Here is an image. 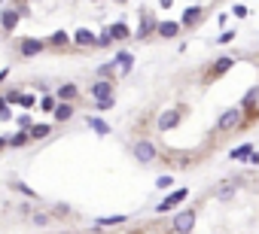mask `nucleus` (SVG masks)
<instances>
[{
	"label": "nucleus",
	"mask_w": 259,
	"mask_h": 234,
	"mask_svg": "<svg viewBox=\"0 0 259 234\" xmlns=\"http://www.w3.org/2000/svg\"><path fill=\"white\" fill-rule=\"evenodd\" d=\"M28 134H31V140H46V137L52 134V125H46V122H34V128H31Z\"/></svg>",
	"instance_id": "nucleus-20"
},
{
	"label": "nucleus",
	"mask_w": 259,
	"mask_h": 234,
	"mask_svg": "<svg viewBox=\"0 0 259 234\" xmlns=\"http://www.w3.org/2000/svg\"><path fill=\"white\" fill-rule=\"evenodd\" d=\"M19 94H22V92H10V94H7V104H19Z\"/></svg>",
	"instance_id": "nucleus-39"
},
{
	"label": "nucleus",
	"mask_w": 259,
	"mask_h": 234,
	"mask_svg": "<svg viewBox=\"0 0 259 234\" xmlns=\"http://www.w3.org/2000/svg\"><path fill=\"white\" fill-rule=\"evenodd\" d=\"M116 4H128V0H116Z\"/></svg>",
	"instance_id": "nucleus-45"
},
{
	"label": "nucleus",
	"mask_w": 259,
	"mask_h": 234,
	"mask_svg": "<svg viewBox=\"0 0 259 234\" xmlns=\"http://www.w3.org/2000/svg\"><path fill=\"white\" fill-rule=\"evenodd\" d=\"M177 34H180V22H159L156 28V36H162V40H174Z\"/></svg>",
	"instance_id": "nucleus-16"
},
{
	"label": "nucleus",
	"mask_w": 259,
	"mask_h": 234,
	"mask_svg": "<svg viewBox=\"0 0 259 234\" xmlns=\"http://www.w3.org/2000/svg\"><path fill=\"white\" fill-rule=\"evenodd\" d=\"M55 106H58V98L55 94H43L40 98V110L43 112H55Z\"/></svg>",
	"instance_id": "nucleus-24"
},
{
	"label": "nucleus",
	"mask_w": 259,
	"mask_h": 234,
	"mask_svg": "<svg viewBox=\"0 0 259 234\" xmlns=\"http://www.w3.org/2000/svg\"><path fill=\"white\" fill-rule=\"evenodd\" d=\"M134 158H137L140 164H153V162L159 158L156 143H153V140H137V143H134Z\"/></svg>",
	"instance_id": "nucleus-4"
},
{
	"label": "nucleus",
	"mask_w": 259,
	"mask_h": 234,
	"mask_svg": "<svg viewBox=\"0 0 259 234\" xmlns=\"http://www.w3.org/2000/svg\"><path fill=\"white\" fill-rule=\"evenodd\" d=\"M31 222L43 228V225H49V216H46V213H31Z\"/></svg>",
	"instance_id": "nucleus-35"
},
{
	"label": "nucleus",
	"mask_w": 259,
	"mask_h": 234,
	"mask_svg": "<svg viewBox=\"0 0 259 234\" xmlns=\"http://www.w3.org/2000/svg\"><path fill=\"white\" fill-rule=\"evenodd\" d=\"M247 162H250V164H259V152H256V149L250 152V158H247Z\"/></svg>",
	"instance_id": "nucleus-40"
},
{
	"label": "nucleus",
	"mask_w": 259,
	"mask_h": 234,
	"mask_svg": "<svg viewBox=\"0 0 259 234\" xmlns=\"http://www.w3.org/2000/svg\"><path fill=\"white\" fill-rule=\"evenodd\" d=\"M46 49V40H40V36H25V40L19 43V55L22 58H34V55H40Z\"/></svg>",
	"instance_id": "nucleus-7"
},
{
	"label": "nucleus",
	"mask_w": 259,
	"mask_h": 234,
	"mask_svg": "<svg viewBox=\"0 0 259 234\" xmlns=\"http://www.w3.org/2000/svg\"><path fill=\"white\" fill-rule=\"evenodd\" d=\"M116 106V98H104V100H95V112H110Z\"/></svg>",
	"instance_id": "nucleus-28"
},
{
	"label": "nucleus",
	"mask_w": 259,
	"mask_h": 234,
	"mask_svg": "<svg viewBox=\"0 0 259 234\" xmlns=\"http://www.w3.org/2000/svg\"><path fill=\"white\" fill-rule=\"evenodd\" d=\"M73 112H77V106L73 104H64V100H58V106H55V122H70L73 119Z\"/></svg>",
	"instance_id": "nucleus-17"
},
{
	"label": "nucleus",
	"mask_w": 259,
	"mask_h": 234,
	"mask_svg": "<svg viewBox=\"0 0 259 234\" xmlns=\"http://www.w3.org/2000/svg\"><path fill=\"white\" fill-rule=\"evenodd\" d=\"M67 213H70L67 204H55V216H67Z\"/></svg>",
	"instance_id": "nucleus-37"
},
{
	"label": "nucleus",
	"mask_w": 259,
	"mask_h": 234,
	"mask_svg": "<svg viewBox=\"0 0 259 234\" xmlns=\"http://www.w3.org/2000/svg\"><path fill=\"white\" fill-rule=\"evenodd\" d=\"M186 198H189V188H171L165 198H162V204L156 207V213H171L177 204H183Z\"/></svg>",
	"instance_id": "nucleus-6"
},
{
	"label": "nucleus",
	"mask_w": 259,
	"mask_h": 234,
	"mask_svg": "<svg viewBox=\"0 0 259 234\" xmlns=\"http://www.w3.org/2000/svg\"><path fill=\"white\" fill-rule=\"evenodd\" d=\"M95 4H104V0H95Z\"/></svg>",
	"instance_id": "nucleus-46"
},
{
	"label": "nucleus",
	"mask_w": 259,
	"mask_h": 234,
	"mask_svg": "<svg viewBox=\"0 0 259 234\" xmlns=\"http://www.w3.org/2000/svg\"><path fill=\"white\" fill-rule=\"evenodd\" d=\"M86 125H89V128L98 134V137H107V134H110V125L101 119V116H89V119H86Z\"/></svg>",
	"instance_id": "nucleus-18"
},
{
	"label": "nucleus",
	"mask_w": 259,
	"mask_h": 234,
	"mask_svg": "<svg viewBox=\"0 0 259 234\" xmlns=\"http://www.w3.org/2000/svg\"><path fill=\"white\" fill-rule=\"evenodd\" d=\"M110 34H113V40H128V36H134L125 22H113V24H110Z\"/></svg>",
	"instance_id": "nucleus-19"
},
{
	"label": "nucleus",
	"mask_w": 259,
	"mask_h": 234,
	"mask_svg": "<svg viewBox=\"0 0 259 234\" xmlns=\"http://www.w3.org/2000/svg\"><path fill=\"white\" fill-rule=\"evenodd\" d=\"M235 36H238L235 30H223V34H219V36H216V43H219V46H229V43L235 40Z\"/></svg>",
	"instance_id": "nucleus-32"
},
{
	"label": "nucleus",
	"mask_w": 259,
	"mask_h": 234,
	"mask_svg": "<svg viewBox=\"0 0 259 234\" xmlns=\"http://www.w3.org/2000/svg\"><path fill=\"white\" fill-rule=\"evenodd\" d=\"M119 70H116V61H107V64H101L98 67V80H113Z\"/></svg>",
	"instance_id": "nucleus-23"
},
{
	"label": "nucleus",
	"mask_w": 259,
	"mask_h": 234,
	"mask_svg": "<svg viewBox=\"0 0 259 234\" xmlns=\"http://www.w3.org/2000/svg\"><path fill=\"white\" fill-rule=\"evenodd\" d=\"M256 98H259V86H253V88L244 94V100H241V110H250V106L256 104Z\"/></svg>",
	"instance_id": "nucleus-26"
},
{
	"label": "nucleus",
	"mask_w": 259,
	"mask_h": 234,
	"mask_svg": "<svg viewBox=\"0 0 259 234\" xmlns=\"http://www.w3.org/2000/svg\"><path fill=\"white\" fill-rule=\"evenodd\" d=\"M55 98H58V100H64V104H73V100L80 98V88L73 86V82H64V86H58V88H55Z\"/></svg>",
	"instance_id": "nucleus-14"
},
{
	"label": "nucleus",
	"mask_w": 259,
	"mask_h": 234,
	"mask_svg": "<svg viewBox=\"0 0 259 234\" xmlns=\"http://www.w3.org/2000/svg\"><path fill=\"white\" fill-rule=\"evenodd\" d=\"M13 188H19V192H22V194H28V198H37V192H34V188H31V186H25V182H22V180H13Z\"/></svg>",
	"instance_id": "nucleus-31"
},
{
	"label": "nucleus",
	"mask_w": 259,
	"mask_h": 234,
	"mask_svg": "<svg viewBox=\"0 0 259 234\" xmlns=\"http://www.w3.org/2000/svg\"><path fill=\"white\" fill-rule=\"evenodd\" d=\"M110 43H113V34H110V28H104V30L98 34V43H95V46H98V49H107Z\"/></svg>",
	"instance_id": "nucleus-29"
},
{
	"label": "nucleus",
	"mask_w": 259,
	"mask_h": 234,
	"mask_svg": "<svg viewBox=\"0 0 259 234\" xmlns=\"http://www.w3.org/2000/svg\"><path fill=\"white\" fill-rule=\"evenodd\" d=\"M7 143H10V149H22V146L31 143V134L28 131H16L13 137H7Z\"/></svg>",
	"instance_id": "nucleus-22"
},
{
	"label": "nucleus",
	"mask_w": 259,
	"mask_h": 234,
	"mask_svg": "<svg viewBox=\"0 0 259 234\" xmlns=\"http://www.w3.org/2000/svg\"><path fill=\"white\" fill-rule=\"evenodd\" d=\"M7 106H10V104H7V98H0V110H7Z\"/></svg>",
	"instance_id": "nucleus-44"
},
{
	"label": "nucleus",
	"mask_w": 259,
	"mask_h": 234,
	"mask_svg": "<svg viewBox=\"0 0 259 234\" xmlns=\"http://www.w3.org/2000/svg\"><path fill=\"white\" fill-rule=\"evenodd\" d=\"M95 43H98V34H92L89 28H80L73 34V46H80V49H92Z\"/></svg>",
	"instance_id": "nucleus-12"
},
{
	"label": "nucleus",
	"mask_w": 259,
	"mask_h": 234,
	"mask_svg": "<svg viewBox=\"0 0 259 234\" xmlns=\"http://www.w3.org/2000/svg\"><path fill=\"white\" fill-rule=\"evenodd\" d=\"M232 67H235V58H232V55L216 58V61H213V67L207 70V80H219V76H223V73H229Z\"/></svg>",
	"instance_id": "nucleus-11"
},
{
	"label": "nucleus",
	"mask_w": 259,
	"mask_h": 234,
	"mask_svg": "<svg viewBox=\"0 0 259 234\" xmlns=\"http://www.w3.org/2000/svg\"><path fill=\"white\" fill-rule=\"evenodd\" d=\"M7 76H10V70L4 67V70H0V82H4V80H7Z\"/></svg>",
	"instance_id": "nucleus-42"
},
{
	"label": "nucleus",
	"mask_w": 259,
	"mask_h": 234,
	"mask_svg": "<svg viewBox=\"0 0 259 234\" xmlns=\"http://www.w3.org/2000/svg\"><path fill=\"white\" fill-rule=\"evenodd\" d=\"M156 28H159V18L150 12V10H140V24H137V40H150V36L156 34Z\"/></svg>",
	"instance_id": "nucleus-5"
},
{
	"label": "nucleus",
	"mask_w": 259,
	"mask_h": 234,
	"mask_svg": "<svg viewBox=\"0 0 259 234\" xmlns=\"http://www.w3.org/2000/svg\"><path fill=\"white\" fill-rule=\"evenodd\" d=\"M19 22H22V12L16 6H7L4 12H0V28H4V34H13L19 28Z\"/></svg>",
	"instance_id": "nucleus-10"
},
{
	"label": "nucleus",
	"mask_w": 259,
	"mask_h": 234,
	"mask_svg": "<svg viewBox=\"0 0 259 234\" xmlns=\"http://www.w3.org/2000/svg\"><path fill=\"white\" fill-rule=\"evenodd\" d=\"M125 222V216H104V219H98V225H122Z\"/></svg>",
	"instance_id": "nucleus-33"
},
{
	"label": "nucleus",
	"mask_w": 259,
	"mask_h": 234,
	"mask_svg": "<svg viewBox=\"0 0 259 234\" xmlns=\"http://www.w3.org/2000/svg\"><path fill=\"white\" fill-rule=\"evenodd\" d=\"M232 12H235V18H247V16H250V10H247L244 4H235V6H232Z\"/></svg>",
	"instance_id": "nucleus-36"
},
{
	"label": "nucleus",
	"mask_w": 259,
	"mask_h": 234,
	"mask_svg": "<svg viewBox=\"0 0 259 234\" xmlns=\"http://www.w3.org/2000/svg\"><path fill=\"white\" fill-rule=\"evenodd\" d=\"M201 22H204V10L201 6H186V10H183V16H180V28H186V30L198 28Z\"/></svg>",
	"instance_id": "nucleus-8"
},
{
	"label": "nucleus",
	"mask_w": 259,
	"mask_h": 234,
	"mask_svg": "<svg viewBox=\"0 0 259 234\" xmlns=\"http://www.w3.org/2000/svg\"><path fill=\"white\" fill-rule=\"evenodd\" d=\"M70 43H73V34H67V30H55L46 40V46H52V49H67Z\"/></svg>",
	"instance_id": "nucleus-13"
},
{
	"label": "nucleus",
	"mask_w": 259,
	"mask_h": 234,
	"mask_svg": "<svg viewBox=\"0 0 259 234\" xmlns=\"http://www.w3.org/2000/svg\"><path fill=\"white\" fill-rule=\"evenodd\" d=\"M156 188H159V192H171V188H174V176H171V174H162V176L156 180Z\"/></svg>",
	"instance_id": "nucleus-27"
},
{
	"label": "nucleus",
	"mask_w": 259,
	"mask_h": 234,
	"mask_svg": "<svg viewBox=\"0 0 259 234\" xmlns=\"http://www.w3.org/2000/svg\"><path fill=\"white\" fill-rule=\"evenodd\" d=\"M159 6H162V10H171V6H174V0H159Z\"/></svg>",
	"instance_id": "nucleus-41"
},
{
	"label": "nucleus",
	"mask_w": 259,
	"mask_h": 234,
	"mask_svg": "<svg viewBox=\"0 0 259 234\" xmlns=\"http://www.w3.org/2000/svg\"><path fill=\"white\" fill-rule=\"evenodd\" d=\"M183 116H186V110H183V106L162 110V112H159V119H156V128H159L162 134H168V131H174V128L183 122Z\"/></svg>",
	"instance_id": "nucleus-2"
},
{
	"label": "nucleus",
	"mask_w": 259,
	"mask_h": 234,
	"mask_svg": "<svg viewBox=\"0 0 259 234\" xmlns=\"http://www.w3.org/2000/svg\"><path fill=\"white\" fill-rule=\"evenodd\" d=\"M113 61H116V70H119L122 76H125V73H131V67H134V55H131V52H125V49H122V52H116V55H113Z\"/></svg>",
	"instance_id": "nucleus-15"
},
{
	"label": "nucleus",
	"mask_w": 259,
	"mask_h": 234,
	"mask_svg": "<svg viewBox=\"0 0 259 234\" xmlns=\"http://www.w3.org/2000/svg\"><path fill=\"white\" fill-rule=\"evenodd\" d=\"M10 119H13V110H10V106L0 110V122H10Z\"/></svg>",
	"instance_id": "nucleus-38"
},
{
	"label": "nucleus",
	"mask_w": 259,
	"mask_h": 234,
	"mask_svg": "<svg viewBox=\"0 0 259 234\" xmlns=\"http://www.w3.org/2000/svg\"><path fill=\"white\" fill-rule=\"evenodd\" d=\"M89 94H92V100H104V98H116V86H113V80H98L92 88H89Z\"/></svg>",
	"instance_id": "nucleus-9"
},
{
	"label": "nucleus",
	"mask_w": 259,
	"mask_h": 234,
	"mask_svg": "<svg viewBox=\"0 0 259 234\" xmlns=\"http://www.w3.org/2000/svg\"><path fill=\"white\" fill-rule=\"evenodd\" d=\"M250 152H253V143H241L238 149L229 152V158H232V162H247V158H250Z\"/></svg>",
	"instance_id": "nucleus-21"
},
{
	"label": "nucleus",
	"mask_w": 259,
	"mask_h": 234,
	"mask_svg": "<svg viewBox=\"0 0 259 234\" xmlns=\"http://www.w3.org/2000/svg\"><path fill=\"white\" fill-rule=\"evenodd\" d=\"M7 146H10V143H7V137H0V152H4Z\"/></svg>",
	"instance_id": "nucleus-43"
},
{
	"label": "nucleus",
	"mask_w": 259,
	"mask_h": 234,
	"mask_svg": "<svg viewBox=\"0 0 259 234\" xmlns=\"http://www.w3.org/2000/svg\"><path fill=\"white\" fill-rule=\"evenodd\" d=\"M241 122H244V110H241V106H229V110L219 112V119H216V131H219V134H229V131H235Z\"/></svg>",
	"instance_id": "nucleus-1"
},
{
	"label": "nucleus",
	"mask_w": 259,
	"mask_h": 234,
	"mask_svg": "<svg viewBox=\"0 0 259 234\" xmlns=\"http://www.w3.org/2000/svg\"><path fill=\"white\" fill-rule=\"evenodd\" d=\"M19 104H22L25 110H31V106L37 104V98H34V94H25V92H22V94H19Z\"/></svg>",
	"instance_id": "nucleus-34"
},
{
	"label": "nucleus",
	"mask_w": 259,
	"mask_h": 234,
	"mask_svg": "<svg viewBox=\"0 0 259 234\" xmlns=\"http://www.w3.org/2000/svg\"><path fill=\"white\" fill-rule=\"evenodd\" d=\"M16 125H19V131H31V128H34V119H31L28 112H22L19 119H16Z\"/></svg>",
	"instance_id": "nucleus-30"
},
{
	"label": "nucleus",
	"mask_w": 259,
	"mask_h": 234,
	"mask_svg": "<svg viewBox=\"0 0 259 234\" xmlns=\"http://www.w3.org/2000/svg\"><path fill=\"white\" fill-rule=\"evenodd\" d=\"M216 198H219V201H229V198H235V182L219 186V188H216Z\"/></svg>",
	"instance_id": "nucleus-25"
},
{
	"label": "nucleus",
	"mask_w": 259,
	"mask_h": 234,
	"mask_svg": "<svg viewBox=\"0 0 259 234\" xmlns=\"http://www.w3.org/2000/svg\"><path fill=\"white\" fill-rule=\"evenodd\" d=\"M192 228H195V210H192V207L180 210V213L171 219V231H174V234H189Z\"/></svg>",
	"instance_id": "nucleus-3"
}]
</instances>
